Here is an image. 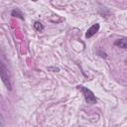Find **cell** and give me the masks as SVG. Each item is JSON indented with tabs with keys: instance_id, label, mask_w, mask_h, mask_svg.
<instances>
[{
	"instance_id": "1",
	"label": "cell",
	"mask_w": 127,
	"mask_h": 127,
	"mask_svg": "<svg viewBox=\"0 0 127 127\" xmlns=\"http://www.w3.org/2000/svg\"><path fill=\"white\" fill-rule=\"evenodd\" d=\"M0 75H1V79L3 81V83L5 84V86L11 90L12 89V81H11V76H10V73H9V70L8 68L5 66L4 63L1 62L0 64Z\"/></svg>"
},
{
	"instance_id": "2",
	"label": "cell",
	"mask_w": 127,
	"mask_h": 127,
	"mask_svg": "<svg viewBox=\"0 0 127 127\" xmlns=\"http://www.w3.org/2000/svg\"><path fill=\"white\" fill-rule=\"evenodd\" d=\"M76 88L81 91L82 95L84 96V99H85L86 103H88V104H95L97 102V98L95 97L94 93L90 89H88L87 87H84L82 85H77Z\"/></svg>"
},
{
	"instance_id": "3",
	"label": "cell",
	"mask_w": 127,
	"mask_h": 127,
	"mask_svg": "<svg viewBox=\"0 0 127 127\" xmlns=\"http://www.w3.org/2000/svg\"><path fill=\"white\" fill-rule=\"evenodd\" d=\"M99 24L98 23H96V24H93L89 29H87V31H86V33H85V38L86 39H89V38H91L92 36H94L98 31H99Z\"/></svg>"
},
{
	"instance_id": "4",
	"label": "cell",
	"mask_w": 127,
	"mask_h": 127,
	"mask_svg": "<svg viewBox=\"0 0 127 127\" xmlns=\"http://www.w3.org/2000/svg\"><path fill=\"white\" fill-rule=\"evenodd\" d=\"M114 46L119 47L121 49H127V38H122L118 39L114 42Z\"/></svg>"
},
{
	"instance_id": "5",
	"label": "cell",
	"mask_w": 127,
	"mask_h": 127,
	"mask_svg": "<svg viewBox=\"0 0 127 127\" xmlns=\"http://www.w3.org/2000/svg\"><path fill=\"white\" fill-rule=\"evenodd\" d=\"M11 16L17 17V18H19V19H21V20H25V17H24V14L22 13V11H21L20 9H17V8L14 9V10H12Z\"/></svg>"
},
{
	"instance_id": "6",
	"label": "cell",
	"mask_w": 127,
	"mask_h": 127,
	"mask_svg": "<svg viewBox=\"0 0 127 127\" xmlns=\"http://www.w3.org/2000/svg\"><path fill=\"white\" fill-rule=\"evenodd\" d=\"M33 26H34V29H35L36 31H38V32H42V31L44 30V25H43L41 22H38V21H37V22L34 23Z\"/></svg>"
},
{
	"instance_id": "7",
	"label": "cell",
	"mask_w": 127,
	"mask_h": 127,
	"mask_svg": "<svg viewBox=\"0 0 127 127\" xmlns=\"http://www.w3.org/2000/svg\"><path fill=\"white\" fill-rule=\"evenodd\" d=\"M48 70L53 71V72H58V71H60V68L58 66H50V67H48Z\"/></svg>"
},
{
	"instance_id": "8",
	"label": "cell",
	"mask_w": 127,
	"mask_h": 127,
	"mask_svg": "<svg viewBox=\"0 0 127 127\" xmlns=\"http://www.w3.org/2000/svg\"><path fill=\"white\" fill-rule=\"evenodd\" d=\"M32 1H33V2H36V1H38V0H32Z\"/></svg>"
},
{
	"instance_id": "9",
	"label": "cell",
	"mask_w": 127,
	"mask_h": 127,
	"mask_svg": "<svg viewBox=\"0 0 127 127\" xmlns=\"http://www.w3.org/2000/svg\"><path fill=\"white\" fill-rule=\"evenodd\" d=\"M126 63H127V62H126Z\"/></svg>"
}]
</instances>
